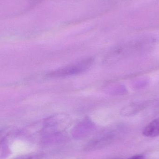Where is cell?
Returning a JSON list of instances; mask_svg holds the SVG:
<instances>
[{
    "label": "cell",
    "instance_id": "obj_2",
    "mask_svg": "<svg viewBox=\"0 0 159 159\" xmlns=\"http://www.w3.org/2000/svg\"><path fill=\"white\" fill-rule=\"evenodd\" d=\"M143 134L146 137L159 136V118L148 123L143 130Z\"/></svg>",
    "mask_w": 159,
    "mask_h": 159
},
{
    "label": "cell",
    "instance_id": "obj_4",
    "mask_svg": "<svg viewBox=\"0 0 159 159\" xmlns=\"http://www.w3.org/2000/svg\"><path fill=\"white\" fill-rule=\"evenodd\" d=\"M129 159H145V158L143 155H138L133 156Z\"/></svg>",
    "mask_w": 159,
    "mask_h": 159
},
{
    "label": "cell",
    "instance_id": "obj_1",
    "mask_svg": "<svg viewBox=\"0 0 159 159\" xmlns=\"http://www.w3.org/2000/svg\"><path fill=\"white\" fill-rule=\"evenodd\" d=\"M93 60L91 58L84 60L50 73L48 75L51 77H61L79 73L89 68Z\"/></svg>",
    "mask_w": 159,
    "mask_h": 159
},
{
    "label": "cell",
    "instance_id": "obj_3",
    "mask_svg": "<svg viewBox=\"0 0 159 159\" xmlns=\"http://www.w3.org/2000/svg\"><path fill=\"white\" fill-rule=\"evenodd\" d=\"M142 106L138 105L137 104H133L129 106L125 107V109H123L122 114L125 116H129L137 113L138 111L141 109Z\"/></svg>",
    "mask_w": 159,
    "mask_h": 159
}]
</instances>
